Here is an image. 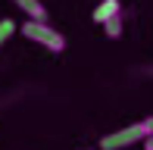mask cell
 I'll return each instance as SVG.
<instances>
[{
  "label": "cell",
  "mask_w": 153,
  "mask_h": 150,
  "mask_svg": "<svg viewBox=\"0 0 153 150\" xmlns=\"http://www.w3.org/2000/svg\"><path fill=\"white\" fill-rule=\"evenodd\" d=\"M19 31H22V38H25V41H31V44L44 47V50H50V53H62V50H66V38H62L50 22L25 19V22L19 25Z\"/></svg>",
  "instance_id": "cell-1"
},
{
  "label": "cell",
  "mask_w": 153,
  "mask_h": 150,
  "mask_svg": "<svg viewBox=\"0 0 153 150\" xmlns=\"http://www.w3.org/2000/svg\"><path fill=\"white\" fill-rule=\"evenodd\" d=\"M144 138H147V134H144V125H141V122H134V125H122V128H116V131H109V134L100 138V150H128L131 144H141Z\"/></svg>",
  "instance_id": "cell-2"
},
{
  "label": "cell",
  "mask_w": 153,
  "mask_h": 150,
  "mask_svg": "<svg viewBox=\"0 0 153 150\" xmlns=\"http://www.w3.org/2000/svg\"><path fill=\"white\" fill-rule=\"evenodd\" d=\"M116 16H122V0H100V3L94 6V13H91V19L97 25H106L109 19H116Z\"/></svg>",
  "instance_id": "cell-3"
},
{
  "label": "cell",
  "mask_w": 153,
  "mask_h": 150,
  "mask_svg": "<svg viewBox=\"0 0 153 150\" xmlns=\"http://www.w3.org/2000/svg\"><path fill=\"white\" fill-rule=\"evenodd\" d=\"M19 10L25 13V19H38V22H47V6L41 0H13Z\"/></svg>",
  "instance_id": "cell-4"
},
{
  "label": "cell",
  "mask_w": 153,
  "mask_h": 150,
  "mask_svg": "<svg viewBox=\"0 0 153 150\" xmlns=\"http://www.w3.org/2000/svg\"><path fill=\"white\" fill-rule=\"evenodd\" d=\"M16 31H19V25L13 22V19H0V47H3L13 35H16Z\"/></svg>",
  "instance_id": "cell-5"
},
{
  "label": "cell",
  "mask_w": 153,
  "mask_h": 150,
  "mask_svg": "<svg viewBox=\"0 0 153 150\" xmlns=\"http://www.w3.org/2000/svg\"><path fill=\"white\" fill-rule=\"evenodd\" d=\"M122 25H125V22H122V16L109 19V22L103 25V35H106V38H113V41H116V38H122Z\"/></svg>",
  "instance_id": "cell-6"
},
{
  "label": "cell",
  "mask_w": 153,
  "mask_h": 150,
  "mask_svg": "<svg viewBox=\"0 0 153 150\" xmlns=\"http://www.w3.org/2000/svg\"><path fill=\"white\" fill-rule=\"evenodd\" d=\"M141 125H144V134H153V116H147V119H141Z\"/></svg>",
  "instance_id": "cell-7"
},
{
  "label": "cell",
  "mask_w": 153,
  "mask_h": 150,
  "mask_svg": "<svg viewBox=\"0 0 153 150\" xmlns=\"http://www.w3.org/2000/svg\"><path fill=\"white\" fill-rule=\"evenodd\" d=\"M141 147H144V150H153V134H147V138L141 141Z\"/></svg>",
  "instance_id": "cell-8"
}]
</instances>
